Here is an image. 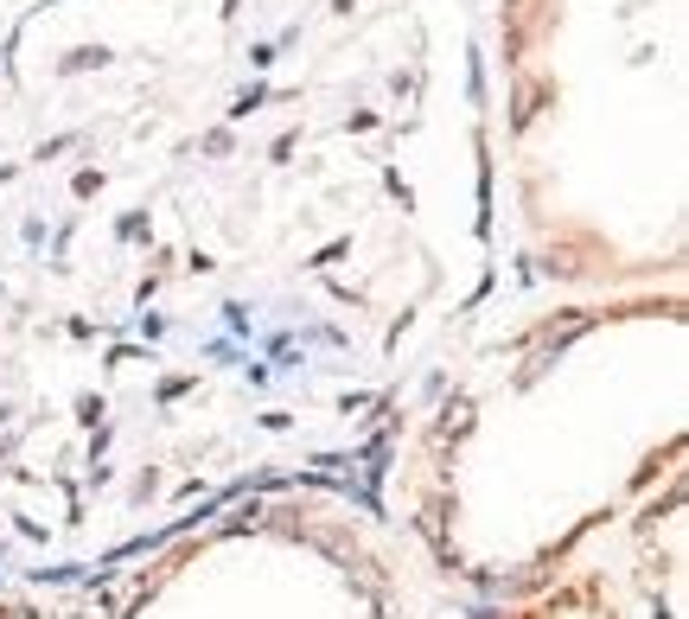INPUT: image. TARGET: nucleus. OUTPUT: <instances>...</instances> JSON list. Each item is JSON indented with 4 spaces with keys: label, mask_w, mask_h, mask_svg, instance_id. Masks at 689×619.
<instances>
[{
    "label": "nucleus",
    "mask_w": 689,
    "mask_h": 619,
    "mask_svg": "<svg viewBox=\"0 0 689 619\" xmlns=\"http://www.w3.org/2000/svg\"><path fill=\"white\" fill-rule=\"evenodd\" d=\"M51 619H415L403 556L332 491L204 505L51 593Z\"/></svg>",
    "instance_id": "obj_2"
},
{
    "label": "nucleus",
    "mask_w": 689,
    "mask_h": 619,
    "mask_svg": "<svg viewBox=\"0 0 689 619\" xmlns=\"http://www.w3.org/2000/svg\"><path fill=\"white\" fill-rule=\"evenodd\" d=\"M0 619H51L45 588H0Z\"/></svg>",
    "instance_id": "obj_4"
},
{
    "label": "nucleus",
    "mask_w": 689,
    "mask_h": 619,
    "mask_svg": "<svg viewBox=\"0 0 689 619\" xmlns=\"http://www.w3.org/2000/svg\"><path fill=\"white\" fill-rule=\"evenodd\" d=\"M479 619H626V607L607 588V575H561L556 588L530 593L517 607H485Z\"/></svg>",
    "instance_id": "obj_3"
},
{
    "label": "nucleus",
    "mask_w": 689,
    "mask_h": 619,
    "mask_svg": "<svg viewBox=\"0 0 689 619\" xmlns=\"http://www.w3.org/2000/svg\"><path fill=\"white\" fill-rule=\"evenodd\" d=\"M683 282L492 313L396 440L415 556L479 607L556 588L587 542L683 479Z\"/></svg>",
    "instance_id": "obj_1"
}]
</instances>
